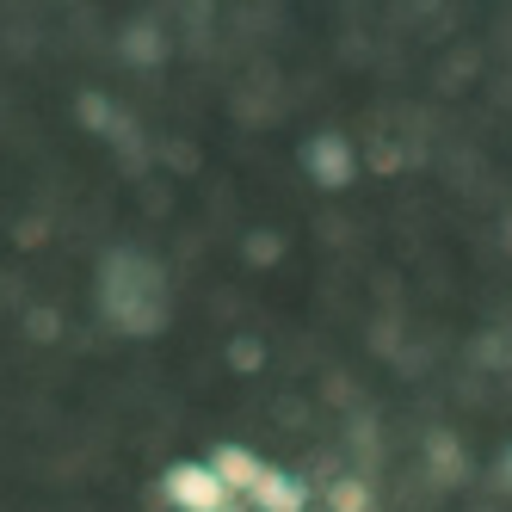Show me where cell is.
Segmentation results:
<instances>
[{"instance_id": "cell-1", "label": "cell", "mask_w": 512, "mask_h": 512, "mask_svg": "<svg viewBox=\"0 0 512 512\" xmlns=\"http://www.w3.org/2000/svg\"><path fill=\"white\" fill-rule=\"evenodd\" d=\"M161 500L179 512H229V488L216 482L210 463H173L161 475Z\"/></svg>"}, {"instance_id": "cell-2", "label": "cell", "mask_w": 512, "mask_h": 512, "mask_svg": "<svg viewBox=\"0 0 512 512\" xmlns=\"http://www.w3.org/2000/svg\"><path fill=\"white\" fill-rule=\"evenodd\" d=\"M303 167L315 173V186H327V192H346L352 186V173H358V155H352V142L346 136H309V149H303Z\"/></svg>"}, {"instance_id": "cell-3", "label": "cell", "mask_w": 512, "mask_h": 512, "mask_svg": "<svg viewBox=\"0 0 512 512\" xmlns=\"http://www.w3.org/2000/svg\"><path fill=\"white\" fill-rule=\"evenodd\" d=\"M210 469H216V482H223L229 494H253V488H260V475H266V463L253 457L247 445H216Z\"/></svg>"}, {"instance_id": "cell-4", "label": "cell", "mask_w": 512, "mask_h": 512, "mask_svg": "<svg viewBox=\"0 0 512 512\" xmlns=\"http://www.w3.org/2000/svg\"><path fill=\"white\" fill-rule=\"evenodd\" d=\"M253 500H260V512H303V506H309V488L290 482L284 469H266L260 488H253Z\"/></svg>"}, {"instance_id": "cell-5", "label": "cell", "mask_w": 512, "mask_h": 512, "mask_svg": "<svg viewBox=\"0 0 512 512\" xmlns=\"http://www.w3.org/2000/svg\"><path fill=\"white\" fill-rule=\"evenodd\" d=\"M426 469H432V482H438V488L463 482V451L451 445V432H432V438H426Z\"/></svg>"}, {"instance_id": "cell-6", "label": "cell", "mask_w": 512, "mask_h": 512, "mask_svg": "<svg viewBox=\"0 0 512 512\" xmlns=\"http://www.w3.org/2000/svg\"><path fill=\"white\" fill-rule=\"evenodd\" d=\"M118 50H124V62H136V68H149V62H161V56H167V44L155 38L149 25H136V31H124V44H118Z\"/></svg>"}, {"instance_id": "cell-7", "label": "cell", "mask_w": 512, "mask_h": 512, "mask_svg": "<svg viewBox=\"0 0 512 512\" xmlns=\"http://www.w3.org/2000/svg\"><path fill=\"white\" fill-rule=\"evenodd\" d=\"M327 506H334V512H377L371 506V488H364L358 475H340V482L327 488Z\"/></svg>"}, {"instance_id": "cell-8", "label": "cell", "mask_w": 512, "mask_h": 512, "mask_svg": "<svg viewBox=\"0 0 512 512\" xmlns=\"http://www.w3.org/2000/svg\"><path fill=\"white\" fill-rule=\"evenodd\" d=\"M81 124H87V130H99V136H112L118 112L105 105V93H81Z\"/></svg>"}, {"instance_id": "cell-9", "label": "cell", "mask_w": 512, "mask_h": 512, "mask_svg": "<svg viewBox=\"0 0 512 512\" xmlns=\"http://www.w3.org/2000/svg\"><path fill=\"white\" fill-rule=\"evenodd\" d=\"M229 364H235V371H241V377H253V371H260V364H266V346H260V340H253V334H241V340L229 346Z\"/></svg>"}, {"instance_id": "cell-10", "label": "cell", "mask_w": 512, "mask_h": 512, "mask_svg": "<svg viewBox=\"0 0 512 512\" xmlns=\"http://www.w3.org/2000/svg\"><path fill=\"white\" fill-rule=\"evenodd\" d=\"M278 253H284V241H278V235H253V241H247V260H253V266H272Z\"/></svg>"}, {"instance_id": "cell-11", "label": "cell", "mask_w": 512, "mask_h": 512, "mask_svg": "<svg viewBox=\"0 0 512 512\" xmlns=\"http://www.w3.org/2000/svg\"><path fill=\"white\" fill-rule=\"evenodd\" d=\"M25 327H31V340H56L62 315H56V309H31V321H25Z\"/></svg>"}, {"instance_id": "cell-12", "label": "cell", "mask_w": 512, "mask_h": 512, "mask_svg": "<svg viewBox=\"0 0 512 512\" xmlns=\"http://www.w3.org/2000/svg\"><path fill=\"white\" fill-rule=\"evenodd\" d=\"M500 482H506V488H512V451H506V457H500Z\"/></svg>"}, {"instance_id": "cell-13", "label": "cell", "mask_w": 512, "mask_h": 512, "mask_svg": "<svg viewBox=\"0 0 512 512\" xmlns=\"http://www.w3.org/2000/svg\"><path fill=\"white\" fill-rule=\"evenodd\" d=\"M229 512H235V506H229Z\"/></svg>"}]
</instances>
